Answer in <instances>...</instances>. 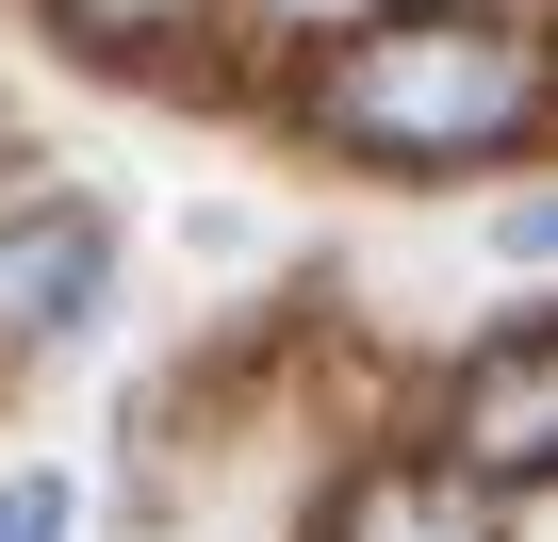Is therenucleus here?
Listing matches in <instances>:
<instances>
[{"mask_svg": "<svg viewBox=\"0 0 558 542\" xmlns=\"http://www.w3.org/2000/svg\"><path fill=\"white\" fill-rule=\"evenodd\" d=\"M558 116V34H525L509 0H395L313 67V132L345 165H493Z\"/></svg>", "mask_w": 558, "mask_h": 542, "instance_id": "1", "label": "nucleus"}, {"mask_svg": "<svg viewBox=\"0 0 558 542\" xmlns=\"http://www.w3.org/2000/svg\"><path fill=\"white\" fill-rule=\"evenodd\" d=\"M444 460H460L476 493H542V477H558V329H509V346L460 362V395H444Z\"/></svg>", "mask_w": 558, "mask_h": 542, "instance_id": "2", "label": "nucleus"}, {"mask_svg": "<svg viewBox=\"0 0 558 542\" xmlns=\"http://www.w3.org/2000/svg\"><path fill=\"white\" fill-rule=\"evenodd\" d=\"M99 280H116V230H99L83 197H17V214H0V329H17V346L83 329Z\"/></svg>", "mask_w": 558, "mask_h": 542, "instance_id": "3", "label": "nucleus"}, {"mask_svg": "<svg viewBox=\"0 0 558 542\" xmlns=\"http://www.w3.org/2000/svg\"><path fill=\"white\" fill-rule=\"evenodd\" d=\"M493 509H509V493H476L460 460H378V477L329 509V542H493Z\"/></svg>", "mask_w": 558, "mask_h": 542, "instance_id": "4", "label": "nucleus"}, {"mask_svg": "<svg viewBox=\"0 0 558 542\" xmlns=\"http://www.w3.org/2000/svg\"><path fill=\"white\" fill-rule=\"evenodd\" d=\"M83 50H148V34H197V0H50Z\"/></svg>", "mask_w": 558, "mask_h": 542, "instance_id": "5", "label": "nucleus"}, {"mask_svg": "<svg viewBox=\"0 0 558 542\" xmlns=\"http://www.w3.org/2000/svg\"><path fill=\"white\" fill-rule=\"evenodd\" d=\"M66 526H83V493H66L50 460H34V477H0V542H66Z\"/></svg>", "mask_w": 558, "mask_h": 542, "instance_id": "6", "label": "nucleus"}, {"mask_svg": "<svg viewBox=\"0 0 558 542\" xmlns=\"http://www.w3.org/2000/svg\"><path fill=\"white\" fill-rule=\"evenodd\" d=\"M509 246H525V263H558V197H525V214H509Z\"/></svg>", "mask_w": 558, "mask_h": 542, "instance_id": "7", "label": "nucleus"}]
</instances>
